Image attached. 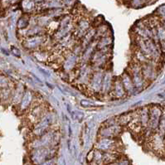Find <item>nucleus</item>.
Wrapping results in <instances>:
<instances>
[{
    "label": "nucleus",
    "mask_w": 165,
    "mask_h": 165,
    "mask_svg": "<svg viewBox=\"0 0 165 165\" xmlns=\"http://www.w3.org/2000/svg\"><path fill=\"white\" fill-rule=\"evenodd\" d=\"M54 120V116L51 113H47L43 118L40 120L37 124L34 125V128L33 129V135L36 137H40L41 135L45 134L48 131V129L52 124Z\"/></svg>",
    "instance_id": "f257e3e1"
},
{
    "label": "nucleus",
    "mask_w": 165,
    "mask_h": 165,
    "mask_svg": "<svg viewBox=\"0 0 165 165\" xmlns=\"http://www.w3.org/2000/svg\"><path fill=\"white\" fill-rule=\"evenodd\" d=\"M56 141H57V132L48 130L45 134L41 135L40 137H37V139H35L33 142L32 147L33 148H47Z\"/></svg>",
    "instance_id": "f03ea898"
},
{
    "label": "nucleus",
    "mask_w": 165,
    "mask_h": 165,
    "mask_svg": "<svg viewBox=\"0 0 165 165\" xmlns=\"http://www.w3.org/2000/svg\"><path fill=\"white\" fill-rule=\"evenodd\" d=\"M104 74V71H95L92 73L90 81L88 83V87L91 92H94V93L101 92L102 89Z\"/></svg>",
    "instance_id": "7ed1b4c3"
},
{
    "label": "nucleus",
    "mask_w": 165,
    "mask_h": 165,
    "mask_svg": "<svg viewBox=\"0 0 165 165\" xmlns=\"http://www.w3.org/2000/svg\"><path fill=\"white\" fill-rule=\"evenodd\" d=\"M51 149L47 148H34V150L31 154V160L34 164H40L43 162L48 160L51 155Z\"/></svg>",
    "instance_id": "20e7f679"
},
{
    "label": "nucleus",
    "mask_w": 165,
    "mask_h": 165,
    "mask_svg": "<svg viewBox=\"0 0 165 165\" xmlns=\"http://www.w3.org/2000/svg\"><path fill=\"white\" fill-rule=\"evenodd\" d=\"M130 70H131L130 73H129V74L131 76L132 81L134 83L135 89H141V88L144 87L145 79L142 74L141 66L135 64L134 66H132Z\"/></svg>",
    "instance_id": "39448f33"
},
{
    "label": "nucleus",
    "mask_w": 165,
    "mask_h": 165,
    "mask_svg": "<svg viewBox=\"0 0 165 165\" xmlns=\"http://www.w3.org/2000/svg\"><path fill=\"white\" fill-rule=\"evenodd\" d=\"M46 111H47V109L45 107L44 104H37L34 105L33 107L31 109L30 112L28 113L29 121L33 125L37 124V122L47 115V113Z\"/></svg>",
    "instance_id": "423d86ee"
},
{
    "label": "nucleus",
    "mask_w": 165,
    "mask_h": 165,
    "mask_svg": "<svg viewBox=\"0 0 165 165\" xmlns=\"http://www.w3.org/2000/svg\"><path fill=\"white\" fill-rule=\"evenodd\" d=\"M148 115H149V119H148V126L149 130H154L158 127V124H159V120L162 115L161 110L158 106H153L150 110H148Z\"/></svg>",
    "instance_id": "0eeeda50"
},
{
    "label": "nucleus",
    "mask_w": 165,
    "mask_h": 165,
    "mask_svg": "<svg viewBox=\"0 0 165 165\" xmlns=\"http://www.w3.org/2000/svg\"><path fill=\"white\" fill-rule=\"evenodd\" d=\"M46 42V37L42 35H36L33 37H27L23 42V47L29 50L36 49L43 45Z\"/></svg>",
    "instance_id": "6e6552de"
},
{
    "label": "nucleus",
    "mask_w": 165,
    "mask_h": 165,
    "mask_svg": "<svg viewBox=\"0 0 165 165\" xmlns=\"http://www.w3.org/2000/svg\"><path fill=\"white\" fill-rule=\"evenodd\" d=\"M121 132V126L120 125H106L100 130L101 138H115Z\"/></svg>",
    "instance_id": "1a4fd4ad"
},
{
    "label": "nucleus",
    "mask_w": 165,
    "mask_h": 165,
    "mask_svg": "<svg viewBox=\"0 0 165 165\" xmlns=\"http://www.w3.org/2000/svg\"><path fill=\"white\" fill-rule=\"evenodd\" d=\"M92 68L91 66L86 63L84 64L79 70L77 75V81L80 84H86L88 85L91 75H92Z\"/></svg>",
    "instance_id": "9d476101"
},
{
    "label": "nucleus",
    "mask_w": 165,
    "mask_h": 165,
    "mask_svg": "<svg viewBox=\"0 0 165 165\" xmlns=\"http://www.w3.org/2000/svg\"><path fill=\"white\" fill-rule=\"evenodd\" d=\"M79 56L76 55L74 52H70L66 55L62 62V67L66 71H71L76 67L78 63Z\"/></svg>",
    "instance_id": "9b49d317"
},
{
    "label": "nucleus",
    "mask_w": 165,
    "mask_h": 165,
    "mask_svg": "<svg viewBox=\"0 0 165 165\" xmlns=\"http://www.w3.org/2000/svg\"><path fill=\"white\" fill-rule=\"evenodd\" d=\"M96 148L101 152L111 151L116 146L115 139L112 138H101L96 143Z\"/></svg>",
    "instance_id": "f8f14e48"
},
{
    "label": "nucleus",
    "mask_w": 165,
    "mask_h": 165,
    "mask_svg": "<svg viewBox=\"0 0 165 165\" xmlns=\"http://www.w3.org/2000/svg\"><path fill=\"white\" fill-rule=\"evenodd\" d=\"M91 28V23L87 19H81L78 22L76 27L74 29L75 37L77 39H81L86 33Z\"/></svg>",
    "instance_id": "ddd939ff"
},
{
    "label": "nucleus",
    "mask_w": 165,
    "mask_h": 165,
    "mask_svg": "<svg viewBox=\"0 0 165 165\" xmlns=\"http://www.w3.org/2000/svg\"><path fill=\"white\" fill-rule=\"evenodd\" d=\"M142 74L144 76V78L148 81H152L154 80L157 75V71H155V68L154 66L150 64V61H148L147 63H144L141 66Z\"/></svg>",
    "instance_id": "4468645a"
},
{
    "label": "nucleus",
    "mask_w": 165,
    "mask_h": 165,
    "mask_svg": "<svg viewBox=\"0 0 165 165\" xmlns=\"http://www.w3.org/2000/svg\"><path fill=\"white\" fill-rule=\"evenodd\" d=\"M120 81H121V83L124 88H125V91H126V93H128V94L130 93L131 94L135 91V86H134V83L132 81L131 76L128 72H125L124 74L122 75Z\"/></svg>",
    "instance_id": "2eb2a0df"
},
{
    "label": "nucleus",
    "mask_w": 165,
    "mask_h": 165,
    "mask_svg": "<svg viewBox=\"0 0 165 165\" xmlns=\"http://www.w3.org/2000/svg\"><path fill=\"white\" fill-rule=\"evenodd\" d=\"M111 91L113 94L116 98H123L126 95V91H125V88L123 86L120 79H115V81H113Z\"/></svg>",
    "instance_id": "dca6fc26"
},
{
    "label": "nucleus",
    "mask_w": 165,
    "mask_h": 165,
    "mask_svg": "<svg viewBox=\"0 0 165 165\" xmlns=\"http://www.w3.org/2000/svg\"><path fill=\"white\" fill-rule=\"evenodd\" d=\"M95 37H96V29L95 28H90L86 33V34L83 36V37L81 38L82 42H81V45L82 48H83V51H84L86 47L89 46L96 38Z\"/></svg>",
    "instance_id": "f3484780"
},
{
    "label": "nucleus",
    "mask_w": 165,
    "mask_h": 165,
    "mask_svg": "<svg viewBox=\"0 0 165 165\" xmlns=\"http://www.w3.org/2000/svg\"><path fill=\"white\" fill-rule=\"evenodd\" d=\"M113 81H112L111 72H104V77H103V83H102V93L107 94L108 92L111 91Z\"/></svg>",
    "instance_id": "a211bd4d"
},
{
    "label": "nucleus",
    "mask_w": 165,
    "mask_h": 165,
    "mask_svg": "<svg viewBox=\"0 0 165 165\" xmlns=\"http://www.w3.org/2000/svg\"><path fill=\"white\" fill-rule=\"evenodd\" d=\"M33 100V94L31 91H27L23 95V97L21 100V109L22 110H26L27 108L30 107L31 104Z\"/></svg>",
    "instance_id": "6ab92c4d"
},
{
    "label": "nucleus",
    "mask_w": 165,
    "mask_h": 165,
    "mask_svg": "<svg viewBox=\"0 0 165 165\" xmlns=\"http://www.w3.org/2000/svg\"><path fill=\"white\" fill-rule=\"evenodd\" d=\"M111 37L107 35H104L101 37V38L97 41L96 43V50H102L105 48H110V45L111 44Z\"/></svg>",
    "instance_id": "aec40b11"
},
{
    "label": "nucleus",
    "mask_w": 165,
    "mask_h": 165,
    "mask_svg": "<svg viewBox=\"0 0 165 165\" xmlns=\"http://www.w3.org/2000/svg\"><path fill=\"white\" fill-rule=\"evenodd\" d=\"M157 37L162 48L165 50V29L163 27H157Z\"/></svg>",
    "instance_id": "412c9836"
},
{
    "label": "nucleus",
    "mask_w": 165,
    "mask_h": 165,
    "mask_svg": "<svg viewBox=\"0 0 165 165\" xmlns=\"http://www.w3.org/2000/svg\"><path fill=\"white\" fill-rule=\"evenodd\" d=\"M22 7L25 12H31L35 8V0H23Z\"/></svg>",
    "instance_id": "4be33fe9"
},
{
    "label": "nucleus",
    "mask_w": 165,
    "mask_h": 165,
    "mask_svg": "<svg viewBox=\"0 0 165 165\" xmlns=\"http://www.w3.org/2000/svg\"><path fill=\"white\" fill-rule=\"evenodd\" d=\"M28 24H29V18L27 17H22L18 20L17 26L20 29H23V28H26L28 26Z\"/></svg>",
    "instance_id": "5701e85b"
},
{
    "label": "nucleus",
    "mask_w": 165,
    "mask_h": 165,
    "mask_svg": "<svg viewBox=\"0 0 165 165\" xmlns=\"http://www.w3.org/2000/svg\"><path fill=\"white\" fill-rule=\"evenodd\" d=\"M62 4L63 6H68V7H71L72 5H74L76 0H62Z\"/></svg>",
    "instance_id": "b1692460"
},
{
    "label": "nucleus",
    "mask_w": 165,
    "mask_h": 165,
    "mask_svg": "<svg viewBox=\"0 0 165 165\" xmlns=\"http://www.w3.org/2000/svg\"><path fill=\"white\" fill-rule=\"evenodd\" d=\"M54 163H55V161H54V159H48V160H47V161L43 162V163H40V164L38 165H54Z\"/></svg>",
    "instance_id": "393cba45"
},
{
    "label": "nucleus",
    "mask_w": 165,
    "mask_h": 165,
    "mask_svg": "<svg viewBox=\"0 0 165 165\" xmlns=\"http://www.w3.org/2000/svg\"><path fill=\"white\" fill-rule=\"evenodd\" d=\"M158 13H159V14L161 16H163L165 18V4L158 8Z\"/></svg>",
    "instance_id": "a878e982"
},
{
    "label": "nucleus",
    "mask_w": 165,
    "mask_h": 165,
    "mask_svg": "<svg viewBox=\"0 0 165 165\" xmlns=\"http://www.w3.org/2000/svg\"><path fill=\"white\" fill-rule=\"evenodd\" d=\"M140 1H141V0H134V4H135V5H138V4H139V3H140Z\"/></svg>",
    "instance_id": "bb28decb"
}]
</instances>
